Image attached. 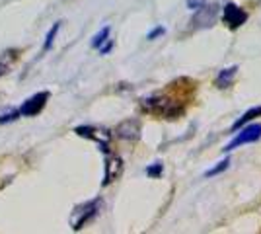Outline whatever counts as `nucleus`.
Masks as SVG:
<instances>
[{"instance_id":"nucleus-3","label":"nucleus","mask_w":261,"mask_h":234,"mask_svg":"<svg viewBox=\"0 0 261 234\" xmlns=\"http://www.w3.org/2000/svg\"><path fill=\"white\" fill-rule=\"evenodd\" d=\"M259 139H261V123H251L248 127H244V129L230 141L224 150L230 152V150H234V148H238V146L248 145V143H255V141H259Z\"/></svg>"},{"instance_id":"nucleus-6","label":"nucleus","mask_w":261,"mask_h":234,"mask_svg":"<svg viewBox=\"0 0 261 234\" xmlns=\"http://www.w3.org/2000/svg\"><path fill=\"white\" fill-rule=\"evenodd\" d=\"M49 100V92H39V94H35L33 98L23 101V106L18 110L20 115H25V117H33V115H37V113H41V110L45 108V103Z\"/></svg>"},{"instance_id":"nucleus-8","label":"nucleus","mask_w":261,"mask_h":234,"mask_svg":"<svg viewBox=\"0 0 261 234\" xmlns=\"http://www.w3.org/2000/svg\"><path fill=\"white\" fill-rule=\"evenodd\" d=\"M117 137H121V139H125V141H137L139 137H141V125H139V121H125L121 123L119 127H117Z\"/></svg>"},{"instance_id":"nucleus-13","label":"nucleus","mask_w":261,"mask_h":234,"mask_svg":"<svg viewBox=\"0 0 261 234\" xmlns=\"http://www.w3.org/2000/svg\"><path fill=\"white\" fill-rule=\"evenodd\" d=\"M59 28H61V23H55L53 28L49 30V34H47V37H45L43 49H51V45H53V41H55V35H57V32H59Z\"/></svg>"},{"instance_id":"nucleus-7","label":"nucleus","mask_w":261,"mask_h":234,"mask_svg":"<svg viewBox=\"0 0 261 234\" xmlns=\"http://www.w3.org/2000/svg\"><path fill=\"white\" fill-rule=\"evenodd\" d=\"M121 172H123V160H121L119 156L109 154L108 160H106V176H103V186L113 184V181L121 176Z\"/></svg>"},{"instance_id":"nucleus-10","label":"nucleus","mask_w":261,"mask_h":234,"mask_svg":"<svg viewBox=\"0 0 261 234\" xmlns=\"http://www.w3.org/2000/svg\"><path fill=\"white\" fill-rule=\"evenodd\" d=\"M236 70L238 67H230V68H224V70H220V74L217 76L215 80V84H217V88H228L230 84H232V80L236 76Z\"/></svg>"},{"instance_id":"nucleus-16","label":"nucleus","mask_w":261,"mask_h":234,"mask_svg":"<svg viewBox=\"0 0 261 234\" xmlns=\"http://www.w3.org/2000/svg\"><path fill=\"white\" fill-rule=\"evenodd\" d=\"M203 6H207V2L205 0H187V8L193 12H199Z\"/></svg>"},{"instance_id":"nucleus-11","label":"nucleus","mask_w":261,"mask_h":234,"mask_svg":"<svg viewBox=\"0 0 261 234\" xmlns=\"http://www.w3.org/2000/svg\"><path fill=\"white\" fill-rule=\"evenodd\" d=\"M259 115H261V106H259V108H251V110H248V112H246L244 115H242V117H240L238 121L232 125V129L236 131V129H240V127H244V125H246L248 121H251L253 117H259Z\"/></svg>"},{"instance_id":"nucleus-15","label":"nucleus","mask_w":261,"mask_h":234,"mask_svg":"<svg viewBox=\"0 0 261 234\" xmlns=\"http://www.w3.org/2000/svg\"><path fill=\"white\" fill-rule=\"evenodd\" d=\"M146 174H148L150 178H158V176H162V164H160V162H156L154 166L146 168Z\"/></svg>"},{"instance_id":"nucleus-17","label":"nucleus","mask_w":261,"mask_h":234,"mask_svg":"<svg viewBox=\"0 0 261 234\" xmlns=\"http://www.w3.org/2000/svg\"><path fill=\"white\" fill-rule=\"evenodd\" d=\"M18 117H20V112L6 113V115H2V117H0V125H4V123H10V121H16Z\"/></svg>"},{"instance_id":"nucleus-2","label":"nucleus","mask_w":261,"mask_h":234,"mask_svg":"<svg viewBox=\"0 0 261 234\" xmlns=\"http://www.w3.org/2000/svg\"><path fill=\"white\" fill-rule=\"evenodd\" d=\"M99 207H101V201L99 199H94V201H88V203H84V205H80L76 211H74V215H72V228L74 230H80L84 224H88L96 215H98Z\"/></svg>"},{"instance_id":"nucleus-18","label":"nucleus","mask_w":261,"mask_h":234,"mask_svg":"<svg viewBox=\"0 0 261 234\" xmlns=\"http://www.w3.org/2000/svg\"><path fill=\"white\" fill-rule=\"evenodd\" d=\"M166 34V30L164 28H156V30H152L150 34H148V39H156V37H160V35Z\"/></svg>"},{"instance_id":"nucleus-4","label":"nucleus","mask_w":261,"mask_h":234,"mask_svg":"<svg viewBox=\"0 0 261 234\" xmlns=\"http://www.w3.org/2000/svg\"><path fill=\"white\" fill-rule=\"evenodd\" d=\"M74 133L80 135V137H84V139H92V141H96V143L101 146V150H103L106 154L109 152L111 133L106 131V129H101V127H92V125H82V127H76V129H74Z\"/></svg>"},{"instance_id":"nucleus-12","label":"nucleus","mask_w":261,"mask_h":234,"mask_svg":"<svg viewBox=\"0 0 261 234\" xmlns=\"http://www.w3.org/2000/svg\"><path fill=\"white\" fill-rule=\"evenodd\" d=\"M108 39H109V28H101V32H99L98 35H94V39H92V47L99 49V47L106 43Z\"/></svg>"},{"instance_id":"nucleus-9","label":"nucleus","mask_w":261,"mask_h":234,"mask_svg":"<svg viewBox=\"0 0 261 234\" xmlns=\"http://www.w3.org/2000/svg\"><path fill=\"white\" fill-rule=\"evenodd\" d=\"M18 61V51L16 49H6L2 55H0V76H4L8 70H10Z\"/></svg>"},{"instance_id":"nucleus-14","label":"nucleus","mask_w":261,"mask_h":234,"mask_svg":"<svg viewBox=\"0 0 261 234\" xmlns=\"http://www.w3.org/2000/svg\"><path fill=\"white\" fill-rule=\"evenodd\" d=\"M226 168H228V158H226V160H222V162H218L215 168L207 170V172H205V176H207V178H211V176H217V174H220V172H222V170H226Z\"/></svg>"},{"instance_id":"nucleus-1","label":"nucleus","mask_w":261,"mask_h":234,"mask_svg":"<svg viewBox=\"0 0 261 234\" xmlns=\"http://www.w3.org/2000/svg\"><path fill=\"white\" fill-rule=\"evenodd\" d=\"M141 106L146 113H152V115H158V117H166V119H177L185 112L181 101H177L175 98H168V96L144 98L141 101Z\"/></svg>"},{"instance_id":"nucleus-5","label":"nucleus","mask_w":261,"mask_h":234,"mask_svg":"<svg viewBox=\"0 0 261 234\" xmlns=\"http://www.w3.org/2000/svg\"><path fill=\"white\" fill-rule=\"evenodd\" d=\"M222 20H224V23L228 25L230 30H238L240 25H244L246 20H248V12L244 8H240L238 4L228 2L222 8Z\"/></svg>"},{"instance_id":"nucleus-19","label":"nucleus","mask_w":261,"mask_h":234,"mask_svg":"<svg viewBox=\"0 0 261 234\" xmlns=\"http://www.w3.org/2000/svg\"><path fill=\"white\" fill-rule=\"evenodd\" d=\"M111 47H113V41H106V45H101V47H99V53H101V55H108L109 51H111Z\"/></svg>"}]
</instances>
